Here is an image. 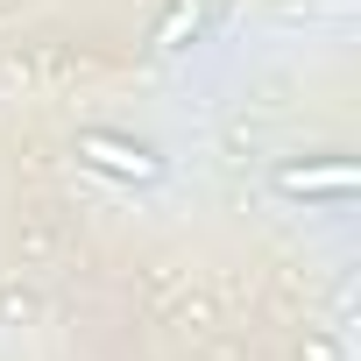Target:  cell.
I'll list each match as a JSON object with an SVG mask.
<instances>
[{
	"mask_svg": "<svg viewBox=\"0 0 361 361\" xmlns=\"http://www.w3.org/2000/svg\"><path fill=\"white\" fill-rule=\"evenodd\" d=\"M78 163L85 170H106V177H121V185H163V156L149 149V142H135V135H114V128H78Z\"/></svg>",
	"mask_w": 361,
	"mask_h": 361,
	"instance_id": "1",
	"label": "cell"
},
{
	"mask_svg": "<svg viewBox=\"0 0 361 361\" xmlns=\"http://www.w3.org/2000/svg\"><path fill=\"white\" fill-rule=\"evenodd\" d=\"M269 185L283 192V199H354V163H276V177Z\"/></svg>",
	"mask_w": 361,
	"mask_h": 361,
	"instance_id": "2",
	"label": "cell"
},
{
	"mask_svg": "<svg viewBox=\"0 0 361 361\" xmlns=\"http://www.w3.org/2000/svg\"><path fill=\"white\" fill-rule=\"evenodd\" d=\"M185 36H199V8H192V0H177V8L156 22V50H185Z\"/></svg>",
	"mask_w": 361,
	"mask_h": 361,
	"instance_id": "3",
	"label": "cell"
}]
</instances>
